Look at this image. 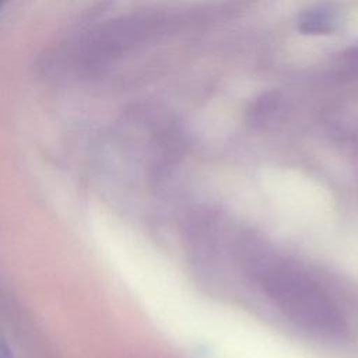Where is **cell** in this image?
Segmentation results:
<instances>
[{
  "instance_id": "obj_2",
  "label": "cell",
  "mask_w": 358,
  "mask_h": 358,
  "mask_svg": "<svg viewBox=\"0 0 358 358\" xmlns=\"http://www.w3.org/2000/svg\"><path fill=\"white\" fill-rule=\"evenodd\" d=\"M340 22V13L331 4H316L301 13L299 31L306 35L331 34Z\"/></svg>"
},
{
  "instance_id": "obj_3",
  "label": "cell",
  "mask_w": 358,
  "mask_h": 358,
  "mask_svg": "<svg viewBox=\"0 0 358 358\" xmlns=\"http://www.w3.org/2000/svg\"><path fill=\"white\" fill-rule=\"evenodd\" d=\"M0 358H13L7 344L4 341H1V348H0Z\"/></svg>"
},
{
  "instance_id": "obj_4",
  "label": "cell",
  "mask_w": 358,
  "mask_h": 358,
  "mask_svg": "<svg viewBox=\"0 0 358 358\" xmlns=\"http://www.w3.org/2000/svg\"><path fill=\"white\" fill-rule=\"evenodd\" d=\"M7 1H8V0H1V3H3V4H4V3H7Z\"/></svg>"
},
{
  "instance_id": "obj_1",
  "label": "cell",
  "mask_w": 358,
  "mask_h": 358,
  "mask_svg": "<svg viewBox=\"0 0 358 358\" xmlns=\"http://www.w3.org/2000/svg\"><path fill=\"white\" fill-rule=\"evenodd\" d=\"M241 256L253 281L289 320L312 331L340 329L337 306L306 271L277 256L256 238L243 239Z\"/></svg>"
}]
</instances>
